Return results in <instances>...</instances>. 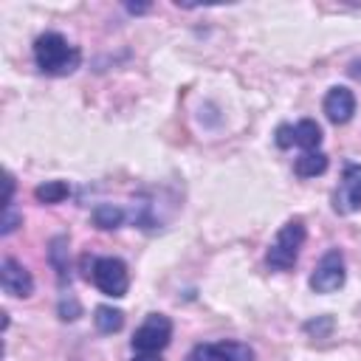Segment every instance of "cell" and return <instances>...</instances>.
Listing matches in <instances>:
<instances>
[{"label": "cell", "mask_w": 361, "mask_h": 361, "mask_svg": "<svg viewBox=\"0 0 361 361\" xmlns=\"http://www.w3.org/2000/svg\"><path fill=\"white\" fill-rule=\"evenodd\" d=\"M31 54H34L37 71L45 73V76H68V73H73V71L79 68V62H82V51H79L73 42H68L59 31H45V34H39V37L34 39Z\"/></svg>", "instance_id": "1"}, {"label": "cell", "mask_w": 361, "mask_h": 361, "mask_svg": "<svg viewBox=\"0 0 361 361\" xmlns=\"http://www.w3.org/2000/svg\"><path fill=\"white\" fill-rule=\"evenodd\" d=\"M305 237H307V226L302 217H290L285 220V226L276 231L274 243L268 245L265 251V265L268 271H290L299 259V251L305 245Z\"/></svg>", "instance_id": "2"}, {"label": "cell", "mask_w": 361, "mask_h": 361, "mask_svg": "<svg viewBox=\"0 0 361 361\" xmlns=\"http://www.w3.org/2000/svg\"><path fill=\"white\" fill-rule=\"evenodd\" d=\"M87 279H93V285L110 299H121L130 290V271H127V262L121 257H96V259H90Z\"/></svg>", "instance_id": "3"}, {"label": "cell", "mask_w": 361, "mask_h": 361, "mask_svg": "<svg viewBox=\"0 0 361 361\" xmlns=\"http://www.w3.org/2000/svg\"><path fill=\"white\" fill-rule=\"evenodd\" d=\"M172 338V319L164 316V313H149L133 333L130 338V347L133 353H152V355H161V350L169 344Z\"/></svg>", "instance_id": "4"}, {"label": "cell", "mask_w": 361, "mask_h": 361, "mask_svg": "<svg viewBox=\"0 0 361 361\" xmlns=\"http://www.w3.org/2000/svg\"><path fill=\"white\" fill-rule=\"evenodd\" d=\"M347 282V265H344V254L338 248H330L322 254V259L316 262L307 285L313 293H333Z\"/></svg>", "instance_id": "5"}, {"label": "cell", "mask_w": 361, "mask_h": 361, "mask_svg": "<svg viewBox=\"0 0 361 361\" xmlns=\"http://www.w3.org/2000/svg\"><path fill=\"white\" fill-rule=\"evenodd\" d=\"M254 350L245 344V341H231V338H223V341H200L195 344L183 361H254Z\"/></svg>", "instance_id": "6"}, {"label": "cell", "mask_w": 361, "mask_h": 361, "mask_svg": "<svg viewBox=\"0 0 361 361\" xmlns=\"http://www.w3.org/2000/svg\"><path fill=\"white\" fill-rule=\"evenodd\" d=\"M333 209L338 214H350L361 209V164H347L341 183L333 195Z\"/></svg>", "instance_id": "7"}, {"label": "cell", "mask_w": 361, "mask_h": 361, "mask_svg": "<svg viewBox=\"0 0 361 361\" xmlns=\"http://www.w3.org/2000/svg\"><path fill=\"white\" fill-rule=\"evenodd\" d=\"M0 285L14 299H28L34 293V276H31V271L23 262H17L14 257H6L0 262Z\"/></svg>", "instance_id": "8"}, {"label": "cell", "mask_w": 361, "mask_h": 361, "mask_svg": "<svg viewBox=\"0 0 361 361\" xmlns=\"http://www.w3.org/2000/svg\"><path fill=\"white\" fill-rule=\"evenodd\" d=\"M322 110L333 124H347L355 116V93L344 85H333L322 102Z\"/></svg>", "instance_id": "9"}, {"label": "cell", "mask_w": 361, "mask_h": 361, "mask_svg": "<svg viewBox=\"0 0 361 361\" xmlns=\"http://www.w3.org/2000/svg\"><path fill=\"white\" fill-rule=\"evenodd\" d=\"M322 144V127L313 118H302L293 124V147H299L302 152H313Z\"/></svg>", "instance_id": "10"}, {"label": "cell", "mask_w": 361, "mask_h": 361, "mask_svg": "<svg viewBox=\"0 0 361 361\" xmlns=\"http://www.w3.org/2000/svg\"><path fill=\"white\" fill-rule=\"evenodd\" d=\"M327 155L322 152V149H313V152H302L296 161H293V172L299 175V178H316V175H322L324 169H327Z\"/></svg>", "instance_id": "11"}, {"label": "cell", "mask_w": 361, "mask_h": 361, "mask_svg": "<svg viewBox=\"0 0 361 361\" xmlns=\"http://www.w3.org/2000/svg\"><path fill=\"white\" fill-rule=\"evenodd\" d=\"M48 259H51V265H54L59 282L65 285V282H68V265H71V257H68V237H65V234H56V237L51 240V245H48Z\"/></svg>", "instance_id": "12"}, {"label": "cell", "mask_w": 361, "mask_h": 361, "mask_svg": "<svg viewBox=\"0 0 361 361\" xmlns=\"http://www.w3.org/2000/svg\"><path fill=\"white\" fill-rule=\"evenodd\" d=\"M124 220H127V212H124L121 206L99 203V206L93 209V226L102 228V231H113V228H118Z\"/></svg>", "instance_id": "13"}, {"label": "cell", "mask_w": 361, "mask_h": 361, "mask_svg": "<svg viewBox=\"0 0 361 361\" xmlns=\"http://www.w3.org/2000/svg\"><path fill=\"white\" fill-rule=\"evenodd\" d=\"M93 324L99 333L110 336V333H118L124 327V313L118 307H110V305H99L93 310Z\"/></svg>", "instance_id": "14"}, {"label": "cell", "mask_w": 361, "mask_h": 361, "mask_svg": "<svg viewBox=\"0 0 361 361\" xmlns=\"http://www.w3.org/2000/svg\"><path fill=\"white\" fill-rule=\"evenodd\" d=\"M71 195V183L68 180H45L34 189V197L45 206H54V203H62L65 197Z\"/></svg>", "instance_id": "15"}, {"label": "cell", "mask_w": 361, "mask_h": 361, "mask_svg": "<svg viewBox=\"0 0 361 361\" xmlns=\"http://www.w3.org/2000/svg\"><path fill=\"white\" fill-rule=\"evenodd\" d=\"M330 330H333V319H330V316H319V319L305 322V333H313V336H327Z\"/></svg>", "instance_id": "16"}, {"label": "cell", "mask_w": 361, "mask_h": 361, "mask_svg": "<svg viewBox=\"0 0 361 361\" xmlns=\"http://www.w3.org/2000/svg\"><path fill=\"white\" fill-rule=\"evenodd\" d=\"M274 141H276L279 149H290L293 147V124H279Z\"/></svg>", "instance_id": "17"}, {"label": "cell", "mask_w": 361, "mask_h": 361, "mask_svg": "<svg viewBox=\"0 0 361 361\" xmlns=\"http://www.w3.org/2000/svg\"><path fill=\"white\" fill-rule=\"evenodd\" d=\"M79 313H82V307H79V302L76 299H62L59 302V319H65V322H73V319H79Z\"/></svg>", "instance_id": "18"}, {"label": "cell", "mask_w": 361, "mask_h": 361, "mask_svg": "<svg viewBox=\"0 0 361 361\" xmlns=\"http://www.w3.org/2000/svg\"><path fill=\"white\" fill-rule=\"evenodd\" d=\"M20 220H23V217H20L11 206H6V217H3V228H0V234H3V237H8V234L17 228V223H20Z\"/></svg>", "instance_id": "19"}, {"label": "cell", "mask_w": 361, "mask_h": 361, "mask_svg": "<svg viewBox=\"0 0 361 361\" xmlns=\"http://www.w3.org/2000/svg\"><path fill=\"white\" fill-rule=\"evenodd\" d=\"M130 361H161V355H152V353H135Z\"/></svg>", "instance_id": "20"}, {"label": "cell", "mask_w": 361, "mask_h": 361, "mask_svg": "<svg viewBox=\"0 0 361 361\" xmlns=\"http://www.w3.org/2000/svg\"><path fill=\"white\" fill-rule=\"evenodd\" d=\"M147 8H149V6H127L130 14H141V11H147Z\"/></svg>", "instance_id": "21"}]
</instances>
